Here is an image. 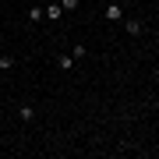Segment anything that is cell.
Here are the masks:
<instances>
[{
    "mask_svg": "<svg viewBox=\"0 0 159 159\" xmlns=\"http://www.w3.org/2000/svg\"><path fill=\"white\" fill-rule=\"evenodd\" d=\"M102 18H106V21H120V18H124V7L120 4H106L102 7Z\"/></svg>",
    "mask_w": 159,
    "mask_h": 159,
    "instance_id": "1",
    "label": "cell"
},
{
    "mask_svg": "<svg viewBox=\"0 0 159 159\" xmlns=\"http://www.w3.org/2000/svg\"><path fill=\"white\" fill-rule=\"evenodd\" d=\"M43 11H46L50 21H60V18H64V7H60V4H50V7H43Z\"/></svg>",
    "mask_w": 159,
    "mask_h": 159,
    "instance_id": "2",
    "label": "cell"
},
{
    "mask_svg": "<svg viewBox=\"0 0 159 159\" xmlns=\"http://www.w3.org/2000/svg\"><path fill=\"white\" fill-rule=\"evenodd\" d=\"M124 29H127V35H138V32H142V21H138V18H127Z\"/></svg>",
    "mask_w": 159,
    "mask_h": 159,
    "instance_id": "3",
    "label": "cell"
},
{
    "mask_svg": "<svg viewBox=\"0 0 159 159\" xmlns=\"http://www.w3.org/2000/svg\"><path fill=\"white\" fill-rule=\"evenodd\" d=\"M57 67H60V71H71V67H74V57H71V53H64V57H57Z\"/></svg>",
    "mask_w": 159,
    "mask_h": 159,
    "instance_id": "4",
    "label": "cell"
},
{
    "mask_svg": "<svg viewBox=\"0 0 159 159\" xmlns=\"http://www.w3.org/2000/svg\"><path fill=\"white\" fill-rule=\"evenodd\" d=\"M43 18H46L43 7H29V21H43Z\"/></svg>",
    "mask_w": 159,
    "mask_h": 159,
    "instance_id": "5",
    "label": "cell"
},
{
    "mask_svg": "<svg viewBox=\"0 0 159 159\" xmlns=\"http://www.w3.org/2000/svg\"><path fill=\"white\" fill-rule=\"evenodd\" d=\"M78 4H81V0H60V7H64V14H67V11H78Z\"/></svg>",
    "mask_w": 159,
    "mask_h": 159,
    "instance_id": "6",
    "label": "cell"
},
{
    "mask_svg": "<svg viewBox=\"0 0 159 159\" xmlns=\"http://www.w3.org/2000/svg\"><path fill=\"white\" fill-rule=\"evenodd\" d=\"M18 113H21V120H35V110H32V106H21Z\"/></svg>",
    "mask_w": 159,
    "mask_h": 159,
    "instance_id": "7",
    "label": "cell"
},
{
    "mask_svg": "<svg viewBox=\"0 0 159 159\" xmlns=\"http://www.w3.org/2000/svg\"><path fill=\"white\" fill-rule=\"evenodd\" d=\"M71 57L78 60V57H85V43H74V50H71Z\"/></svg>",
    "mask_w": 159,
    "mask_h": 159,
    "instance_id": "8",
    "label": "cell"
},
{
    "mask_svg": "<svg viewBox=\"0 0 159 159\" xmlns=\"http://www.w3.org/2000/svg\"><path fill=\"white\" fill-rule=\"evenodd\" d=\"M14 67V57H0V71H11Z\"/></svg>",
    "mask_w": 159,
    "mask_h": 159,
    "instance_id": "9",
    "label": "cell"
},
{
    "mask_svg": "<svg viewBox=\"0 0 159 159\" xmlns=\"http://www.w3.org/2000/svg\"><path fill=\"white\" fill-rule=\"evenodd\" d=\"M156 39H159V29H156Z\"/></svg>",
    "mask_w": 159,
    "mask_h": 159,
    "instance_id": "10",
    "label": "cell"
}]
</instances>
